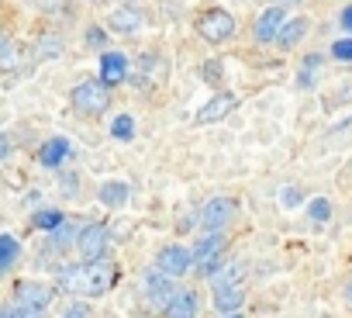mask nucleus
<instances>
[{"instance_id": "f257e3e1", "label": "nucleus", "mask_w": 352, "mask_h": 318, "mask_svg": "<svg viewBox=\"0 0 352 318\" xmlns=\"http://www.w3.org/2000/svg\"><path fill=\"white\" fill-rule=\"evenodd\" d=\"M118 280V266L111 259H97V263H80L73 270L59 273V290L76 294V297H104Z\"/></svg>"}, {"instance_id": "f03ea898", "label": "nucleus", "mask_w": 352, "mask_h": 318, "mask_svg": "<svg viewBox=\"0 0 352 318\" xmlns=\"http://www.w3.org/2000/svg\"><path fill=\"white\" fill-rule=\"evenodd\" d=\"M73 107L80 111V114H87V118H97V114H104L107 107H111V87L104 83V80H83V83H76L73 87Z\"/></svg>"}, {"instance_id": "7ed1b4c3", "label": "nucleus", "mask_w": 352, "mask_h": 318, "mask_svg": "<svg viewBox=\"0 0 352 318\" xmlns=\"http://www.w3.org/2000/svg\"><path fill=\"white\" fill-rule=\"evenodd\" d=\"M197 35L204 42H211V45H221V42H228L235 35V18L228 11H221V8H211V11H204L197 18Z\"/></svg>"}, {"instance_id": "20e7f679", "label": "nucleus", "mask_w": 352, "mask_h": 318, "mask_svg": "<svg viewBox=\"0 0 352 318\" xmlns=\"http://www.w3.org/2000/svg\"><path fill=\"white\" fill-rule=\"evenodd\" d=\"M142 287H145V297L152 301V308H159L162 315H166V308L173 304V297H176V294H180V290H176V287H173V277H169V273H162L159 266L145 273V280H142Z\"/></svg>"}, {"instance_id": "39448f33", "label": "nucleus", "mask_w": 352, "mask_h": 318, "mask_svg": "<svg viewBox=\"0 0 352 318\" xmlns=\"http://www.w3.org/2000/svg\"><path fill=\"white\" fill-rule=\"evenodd\" d=\"M221 253H225V235H221V232H211V235H204V239L194 246V266H197L201 273L214 277L218 266H221Z\"/></svg>"}, {"instance_id": "423d86ee", "label": "nucleus", "mask_w": 352, "mask_h": 318, "mask_svg": "<svg viewBox=\"0 0 352 318\" xmlns=\"http://www.w3.org/2000/svg\"><path fill=\"white\" fill-rule=\"evenodd\" d=\"M76 249H80V263H97V259H104V253H107V229H104L100 222L83 225V232H80V239H76Z\"/></svg>"}, {"instance_id": "0eeeda50", "label": "nucleus", "mask_w": 352, "mask_h": 318, "mask_svg": "<svg viewBox=\"0 0 352 318\" xmlns=\"http://www.w3.org/2000/svg\"><path fill=\"white\" fill-rule=\"evenodd\" d=\"M190 263H194V249H187V246H162L155 256V266L169 277H184L190 270Z\"/></svg>"}, {"instance_id": "6e6552de", "label": "nucleus", "mask_w": 352, "mask_h": 318, "mask_svg": "<svg viewBox=\"0 0 352 318\" xmlns=\"http://www.w3.org/2000/svg\"><path fill=\"white\" fill-rule=\"evenodd\" d=\"M232 215H235V204H232V198H211L208 204H204V211H201V229L211 235V232H221L228 222H232Z\"/></svg>"}, {"instance_id": "1a4fd4ad", "label": "nucleus", "mask_w": 352, "mask_h": 318, "mask_svg": "<svg viewBox=\"0 0 352 318\" xmlns=\"http://www.w3.org/2000/svg\"><path fill=\"white\" fill-rule=\"evenodd\" d=\"M283 25H287V11H283V4H270L259 18H256V42H276V35L283 32Z\"/></svg>"}, {"instance_id": "9d476101", "label": "nucleus", "mask_w": 352, "mask_h": 318, "mask_svg": "<svg viewBox=\"0 0 352 318\" xmlns=\"http://www.w3.org/2000/svg\"><path fill=\"white\" fill-rule=\"evenodd\" d=\"M14 297H18L14 308H21V311H45L49 301H52V290L42 287V284H35V280H21L18 290H14Z\"/></svg>"}, {"instance_id": "9b49d317", "label": "nucleus", "mask_w": 352, "mask_h": 318, "mask_svg": "<svg viewBox=\"0 0 352 318\" xmlns=\"http://www.w3.org/2000/svg\"><path fill=\"white\" fill-rule=\"evenodd\" d=\"M235 107H239V97H235V94H228V90H221L218 97H211V100L197 111V118H194V121H197V125H214V121L228 118Z\"/></svg>"}, {"instance_id": "f8f14e48", "label": "nucleus", "mask_w": 352, "mask_h": 318, "mask_svg": "<svg viewBox=\"0 0 352 318\" xmlns=\"http://www.w3.org/2000/svg\"><path fill=\"white\" fill-rule=\"evenodd\" d=\"M107 25H111L114 35H138V28L145 25V18H142L138 8H114L111 18H107Z\"/></svg>"}, {"instance_id": "ddd939ff", "label": "nucleus", "mask_w": 352, "mask_h": 318, "mask_svg": "<svg viewBox=\"0 0 352 318\" xmlns=\"http://www.w3.org/2000/svg\"><path fill=\"white\" fill-rule=\"evenodd\" d=\"M100 80L107 87H118L128 80V56L124 52H104L100 56Z\"/></svg>"}, {"instance_id": "4468645a", "label": "nucleus", "mask_w": 352, "mask_h": 318, "mask_svg": "<svg viewBox=\"0 0 352 318\" xmlns=\"http://www.w3.org/2000/svg\"><path fill=\"white\" fill-rule=\"evenodd\" d=\"M242 280H245V263L242 259H232V263H225L211 277V287H214V294L218 290H235V287H242Z\"/></svg>"}, {"instance_id": "2eb2a0df", "label": "nucleus", "mask_w": 352, "mask_h": 318, "mask_svg": "<svg viewBox=\"0 0 352 318\" xmlns=\"http://www.w3.org/2000/svg\"><path fill=\"white\" fill-rule=\"evenodd\" d=\"M69 138L66 135H56V138H49V142H42V149H38V163L42 167H49V170H56L63 159L69 156Z\"/></svg>"}, {"instance_id": "dca6fc26", "label": "nucleus", "mask_w": 352, "mask_h": 318, "mask_svg": "<svg viewBox=\"0 0 352 318\" xmlns=\"http://www.w3.org/2000/svg\"><path fill=\"white\" fill-rule=\"evenodd\" d=\"M201 315V297L197 290H180L173 297V304L166 308V318H197Z\"/></svg>"}, {"instance_id": "f3484780", "label": "nucleus", "mask_w": 352, "mask_h": 318, "mask_svg": "<svg viewBox=\"0 0 352 318\" xmlns=\"http://www.w3.org/2000/svg\"><path fill=\"white\" fill-rule=\"evenodd\" d=\"M97 198H100V204H104V208H121V204L131 198V191H128V184H121V180H111V184H100Z\"/></svg>"}, {"instance_id": "a211bd4d", "label": "nucleus", "mask_w": 352, "mask_h": 318, "mask_svg": "<svg viewBox=\"0 0 352 318\" xmlns=\"http://www.w3.org/2000/svg\"><path fill=\"white\" fill-rule=\"evenodd\" d=\"M242 301H245V287L218 290V294H214V308H218V315H221V318H225V315H235V311L242 308Z\"/></svg>"}, {"instance_id": "6ab92c4d", "label": "nucleus", "mask_w": 352, "mask_h": 318, "mask_svg": "<svg viewBox=\"0 0 352 318\" xmlns=\"http://www.w3.org/2000/svg\"><path fill=\"white\" fill-rule=\"evenodd\" d=\"M304 35H307V21H304V18H294V21H287L283 32L276 35V45H280V49H294Z\"/></svg>"}, {"instance_id": "aec40b11", "label": "nucleus", "mask_w": 352, "mask_h": 318, "mask_svg": "<svg viewBox=\"0 0 352 318\" xmlns=\"http://www.w3.org/2000/svg\"><path fill=\"white\" fill-rule=\"evenodd\" d=\"M63 52V39L56 35V32H42V39L35 42V59H56Z\"/></svg>"}, {"instance_id": "412c9836", "label": "nucleus", "mask_w": 352, "mask_h": 318, "mask_svg": "<svg viewBox=\"0 0 352 318\" xmlns=\"http://www.w3.org/2000/svg\"><path fill=\"white\" fill-rule=\"evenodd\" d=\"M14 259H18V239L11 232H4L0 235V273H11Z\"/></svg>"}, {"instance_id": "4be33fe9", "label": "nucleus", "mask_w": 352, "mask_h": 318, "mask_svg": "<svg viewBox=\"0 0 352 318\" xmlns=\"http://www.w3.org/2000/svg\"><path fill=\"white\" fill-rule=\"evenodd\" d=\"M42 232H56L63 222H66V215L59 211V208H45V211H35V218H32Z\"/></svg>"}, {"instance_id": "5701e85b", "label": "nucleus", "mask_w": 352, "mask_h": 318, "mask_svg": "<svg viewBox=\"0 0 352 318\" xmlns=\"http://www.w3.org/2000/svg\"><path fill=\"white\" fill-rule=\"evenodd\" d=\"M131 135H135V118H131V114H118V118L111 121V138L131 142Z\"/></svg>"}, {"instance_id": "b1692460", "label": "nucleus", "mask_w": 352, "mask_h": 318, "mask_svg": "<svg viewBox=\"0 0 352 318\" xmlns=\"http://www.w3.org/2000/svg\"><path fill=\"white\" fill-rule=\"evenodd\" d=\"M307 215H311V222L324 225V222L331 218V204H328V198H311V204H307Z\"/></svg>"}, {"instance_id": "393cba45", "label": "nucleus", "mask_w": 352, "mask_h": 318, "mask_svg": "<svg viewBox=\"0 0 352 318\" xmlns=\"http://www.w3.org/2000/svg\"><path fill=\"white\" fill-rule=\"evenodd\" d=\"M80 232H83V225H76V222H63V225L52 232V242H56V249H63V246H66L73 235L80 239Z\"/></svg>"}, {"instance_id": "a878e982", "label": "nucleus", "mask_w": 352, "mask_h": 318, "mask_svg": "<svg viewBox=\"0 0 352 318\" xmlns=\"http://www.w3.org/2000/svg\"><path fill=\"white\" fill-rule=\"evenodd\" d=\"M0 66H4L8 73L18 66V45H14L8 35H4V42H0Z\"/></svg>"}, {"instance_id": "bb28decb", "label": "nucleus", "mask_w": 352, "mask_h": 318, "mask_svg": "<svg viewBox=\"0 0 352 318\" xmlns=\"http://www.w3.org/2000/svg\"><path fill=\"white\" fill-rule=\"evenodd\" d=\"M321 66V56H307V63H304V70H300V76H297V83L300 87H311L314 83V70Z\"/></svg>"}, {"instance_id": "cd10ccee", "label": "nucleus", "mask_w": 352, "mask_h": 318, "mask_svg": "<svg viewBox=\"0 0 352 318\" xmlns=\"http://www.w3.org/2000/svg\"><path fill=\"white\" fill-rule=\"evenodd\" d=\"M331 59H338V63H352V39H338V42L331 45Z\"/></svg>"}, {"instance_id": "c85d7f7f", "label": "nucleus", "mask_w": 352, "mask_h": 318, "mask_svg": "<svg viewBox=\"0 0 352 318\" xmlns=\"http://www.w3.org/2000/svg\"><path fill=\"white\" fill-rule=\"evenodd\" d=\"M221 73H225L221 59H208V63H204V80H208V83H218V80H221Z\"/></svg>"}, {"instance_id": "c756f323", "label": "nucleus", "mask_w": 352, "mask_h": 318, "mask_svg": "<svg viewBox=\"0 0 352 318\" xmlns=\"http://www.w3.org/2000/svg\"><path fill=\"white\" fill-rule=\"evenodd\" d=\"M87 42H90L94 49H100V45L107 42V32H104V28H87Z\"/></svg>"}, {"instance_id": "7c9ffc66", "label": "nucleus", "mask_w": 352, "mask_h": 318, "mask_svg": "<svg viewBox=\"0 0 352 318\" xmlns=\"http://www.w3.org/2000/svg\"><path fill=\"white\" fill-rule=\"evenodd\" d=\"M4 318H45V315H42V311H21V308L11 304V308L4 311Z\"/></svg>"}, {"instance_id": "2f4dec72", "label": "nucleus", "mask_w": 352, "mask_h": 318, "mask_svg": "<svg viewBox=\"0 0 352 318\" xmlns=\"http://www.w3.org/2000/svg\"><path fill=\"white\" fill-rule=\"evenodd\" d=\"M283 204H287V208L300 204V198H297V191H294V187H287V191H283Z\"/></svg>"}, {"instance_id": "473e14b6", "label": "nucleus", "mask_w": 352, "mask_h": 318, "mask_svg": "<svg viewBox=\"0 0 352 318\" xmlns=\"http://www.w3.org/2000/svg\"><path fill=\"white\" fill-rule=\"evenodd\" d=\"M63 318H87V308H83V304H73V308H69Z\"/></svg>"}, {"instance_id": "72a5a7b5", "label": "nucleus", "mask_w": 352, "mask_h": 318, "mask_svg": "<svg viewBox=\"0 0 352 318\" xmlns=\"http://www.w3.org/2000/svg\"><path fill=\"white\" fill-rule=\"evenodd\" d=\"M342 28H345V32H352V8H345V11H342Z\"/></svg>"}, {"instance_id": "f704fd0d", "label": "nucleus", "mask_w": 352, "mask_h": 318, "mask_svg": "<svg viewBox=\"0 0 352 318\" xmlns=\"http://www.w3.org/2000/svg\"><path fill=\"white\" fill-rule=\"evenodd\" d=\"M0 142H4V145H0V156H4V159H8V156H11V138L4 135V138H0Z\"/></svg>"}, {"instance_id": "c9c22d12", "label": "nucleus", "mask_w": 352, "mask_h": 318, "mask_svg": "<svg viewBox=\"0 0 352 318\" xmlns=\"http://www.w3.org/2000/svg\"><path fill=\"white\" fill-rule=\"evenodd\" d=\"M345 297H349V304H352V284H349V287H345Z\"/></svg>"}, {"instance_id": "e433bc0d", "label": "nucleus", "mask_w": 352, "mask_h": 318, "mask_svg": "<svg viewBox=\"0 0 352 318\" xmlns=\"http://www.w3.org/2000/svg\"><path fill=\"white\" fill-rule=\"evenodd\" d=\"M276 4H297V0H276Z\"/></svg>"}, {"instance_id": "4c0bfd02", "label": "nucleus", "mask_w": 352, "mask_h": 318, "mask_svg": "<svg viewBox=\"0 0 352 318\" xmlns=\"http://www.w3.org/2000/svg\"><path fill=\"white\" fill-rule=\"evenodd\" d=\"M349 173H352V159H349Z\"/></svg>"}, {"instance_id": "58836bf2", "label": "nucleus", "mask_w": 352, "mask_h": 318, "mask_svg": "<svg viewBox=\"0 0 352 318\" xmlns=\"http://www.w3.org/2000/svg\"><path fill=\"white\" fill-rule=\"evenodd\" d=\"M225 318H239V315H225Z\"/></svg>"}, {"instance_id": "ea45409f", "label": "nucleus", "mask_w": 352, "mask_h": 318, "mask_svg": "<svg viewBox=\"0 0 352 318\" xmlns=\"http://www.w3.org/2000/svg\"><path fill=\"white\" fill-rule=\"evenodd\" d=\"M97 4H100V0H97Z\"/></svg>"}]
</instances>
